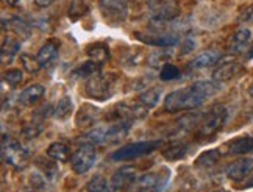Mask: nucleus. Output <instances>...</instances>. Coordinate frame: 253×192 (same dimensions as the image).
<instances>
[{
    "label": "nucleus",
    "mask_w": 253,
    "mask_h": 192,
    "mask_svg": "<svg viewBox=\"0 0 253 192\" xmlns=\"http://www.w3.org/2000/svg\"><path fill=\"white\" fill-rule=\"evenodd\" d=\"M99 8L103 19L113 27L124 24L128 16V8L124 0H99Z\"/></svg>",
    "instance_id": "8"
},
{
    "label": "nucleus",
    "mask_w": 253,
    "mask_h": 192,
    "mask_svg": "<svg viewBox=\"0 0 253 192\" xmlns=\"http://www.w3.org/2000/svg\"><path fill=\"white\" fill-rule=\"evenodd\" d=\"M136 36L145 44H150L155 47H172L178 42V39L175 36H147V35H141V33H136Z\"/></svg>",
    "instance_id": "21"
},
{
    "label": "nucleus",
    "mask_w": 253,
    "mask_h": 192,
    "mask_svg": "<svg viewBox=\"0 0 253 192\" xmlns=\"http://www.w3.org/2000/svg\"><path fill=\"white\" fill-rule=\"evenodd\" d=\"M6 3L9 6H17L19 5V0H6Z\"/></svg>",
    "instance_id": "38"
},
{
    "label": "nucleus",
    "mask_w": 253,
    "mask_h": 192,
    "mask_svg": "<svg viewBox=\"0 0 253 192\" xmlns=\"http://www.w3.org/2000/svg\"><path fill=\"white\" fill-rule=\"evenodd\" d=\"M247 58H253V47L250 49V52H249V55H247Z\"/></svg>",
    "instance_id": "39"
},
{
    "label": "nucleus",
    "mask_w": 253,
    "mask_h": 192,
    "mask_svg": "<svg viewBox=\"0 0 253 192\" xmlns=\"http://www.w3.org/2000/svg\"><path fill=\"white\" fill-rule=\"evenodd\" d=\"M194 47H196V42H194L191 38H186V39L183 41V50L181 53L183 55H186V53H191L194 50Z\"/></svg>",
    "instance_id": "36"
},
{
    "label": "nucleus",
    "mask_w": 253,
    "mask_h": 192,
    "mask_svg": "<svg viewBox=\"0 0 253 192\" xmlns=\"http://www.w3.org/2000/svg\"><path fill=\"white\" fill-rule=\"evenodd\" d=\"M220 159V152L219 150H208V152H203L202 155L196 159V166L197 167H211L214 166L216 162H219Z\"/></svg>",
    "instance_id": "26"
},
{
    "label": "nucleus",
    "mask_w": 253,
    "mask_h": 192,
    "mask_svg": "<svg viewBox=\"0 0 253 192\" xmlns=\"http://www.w3.org/2000/svg\"><path fill=\"white\" fill-rule=\"evenodd\" d=\"M134 180H136V169L131 166H125V167H121L119 170L114 172L108 188L111 192L121 191V189H125Z\"/></svg>",
    "instance_id": "12"
},
{
    "label": "nucleus",
    "mask_w": 253,
    "mask_h": 192,
    "mask_svg": "<svg viewBox=\"0 0 253 192\" xmlns=\"http://www.w3.org/2000/svg\"><path fill=\"white\" fill-rule=\"evenodd\" d=\"M225 120H227V108L222 107V105H216V107H212L205 114V117L200 122L199 134L203 138L212 136L219 130H222V127L225 125Z\"/></svg>",
    "instance_id": "6"
},
{
    "label": "nucleus",
    "mask_w": 253,
    "mask_h": 192,
    "mask_svg": "<svg viewBox=\"0 0 253 192\" xmlns=\"http://www.w3.org/2000/svg\"><path fill=\"white\" fill-rule=\"evenodd\" d=\"M97 159V152L92 144H82L71 156V166L75 174L83 175L89 170Z\"/></svg>",
    "instance_id": "9"
},
{
    "label": "nucleus",
    "mask_w": 253,
    "mask_h": 192,
    "mask_svg": "<svg viewBox=\"0 0 253 192\" xmlns=\"http://www.w3.org/2000/svg\"><path fill=\"white\" fill-rule=\"evenodd\" d=\"M180 69L175 64H170V63H166L160 71V78L163 81H173V80H178L180 78Z\"/></svg>",
    "instance_id": "29"
},
{
    "label": "nucleus",
    "mask_w": 253,
    "mask_h": 192,
    "mask_svg": "<svg viewBox=\"0 0 253 192\" xmlns=\"http://www.w3.org/2000/svg\"><path fill=\"white\" fill-rule=\"evenodd\" d=\"M106 188H108V183L102 175H95L86 183V192H105Z\"/></svg>",
    "instance_id": "30"
},
{
    "label": "nucleus",
    "mask_w": 253,
    "mask_h": 192,
    "mask_svg": "<svg viewBox=\"0 0 253 192\" xmlns=\"http://www.w3.org/2000/svg\"><path fill=\"white\" fill-rule=\"evenodd\" d=\"M47 156L56 162H67L71 159V150L64 142H53L47 149Z\"/></svg>",
    "instance_id": "19"
},
{
    "label": "nucleus",
    "mask_w": 253,
    "mask_h": 192,
    "mask_svg": "<svg viewBox=\"0 0 253 192\" xmlns=\"http://www.w3.org/2000/svg\"><path fill=\"white\" fill-rule=\"evenodd\" d=\"M3 80L11 84V86H17L24 81V72L21 69H9L3 74Z\"/></svg>",
    "instance_id": "33"
},
{
    "label": "nucleus",
    "mask_w": 253,
    "mask_h": 192,
    "mask_svg": "<svg viewBox=\"0 0 253 192\" xmlns=\"http://www.w3.org/2000/svg\"><path fill=\"white\" fill-rule=\"evenodd\" d=\"M230 153L233 155H247L253 152V136H242L228 144Z\"/></svg>",
    "instance_id": "20"
},
{
    "label": "nucleus",
    "mask_w": 253,
    "mask_h": 192,
    "mask_svg": "<svg viewBox=\"0 0 253 192\" xmlns=\"http://www.w3.org/2000/svg\"><path fill=\"white\" fill-rule=\"evenodd\" d=\"M238 61L233 58V56H227V58H220V61L217 63V67L214 69L212 78L217 83H223L228 81L230 78H233L238 71Z\"/></svg>",
    "instance_id": "10"
},
{
    "label": "nucleus",
    "mask_w": 253,
    "mask_h": 192,
    "mask_svg": "<svg viewBox=\"0 0 253 192\" xmlns=\"http://www.w3.org/2000/svg\"><path fill=\"white\" fill-rule=\"evenodd\" d=\"M163 141L155 139V141H139V142H133V144H126V146L121 147L119 150H116L111 159L118 161V162H124V161H131L136 158H141L145 155H150L152 152L158 150L161 147Z\"/></svg>",
    "instance_id": "3"
},
{
    "label": "nucleus",
    "mask_w": 253,
    "mask_h": 192,
    "mask_svg": "<svg viewBox=\"0 0 253 192\" xmlns=\"http://www.w3.org/2000/svg\"><path fill=\"white\" fill-rule=\"evenodd\" d=\"M158 183V178L155 174H147V175H142L139 178H136L134 181L125 188L124 192H145L152 188H157Z\"/></svg>",
    "instance_id": "18"
},
{
    "label": "nucleus",
    "mask_w": 253,
    "mask_h": 192,
    "mask_svg": "<svg viewBox=\"0 0 253 192\" xmlns=\"http://www.w3.org/2000/svg\"><path fill=\"white\" fill-rule=\"evenodd\" d=\"M58 52H60V44H58L56 41H47L41 49L40 52H38V61H40L41 67H48L58 56Z\"/></svg>",
    "instance_id": "16"
},
{
    "label": "nucleus",
    "mask_w": 253,
    "mask_h": 192,
    "mask_svg": "<svg viewBox=\"0 0 253 192\" xmlns=\"http://www.w3.org/2000/svg\"><path fill=\"white\" fill-rule=\"evenodd\" d=\"M19 49H21V44H19L16 39H13V38L5 39L2 44V61L3 63L11 61L14 58V55L19 52Z\"/></svg>",
    "instance_id": "27"
},
{
    "label": "nucleus",
    "mask_w": 253,
    "mask_h": 192,
    "mask_svg": "<svg viewBox=\"0 0 253 192\" xmlns=\"http://www.w3.org/2000/svg\"><path fill=\"white\" fill-rule=\"evenodd\" d=\"M238 21L241 24H252L253 22V5H249L247 8L242 9Z\"/></svg>",
    "instance_id": "35"
},
{
    "label": "nucleus",
    "mask_w": 253,
    "mask_h": 192,
    "mask_svg": "<svg viewBox=\"0 0 253 192\" xmlns=\"http://www.w3.org/2000/svg\"><path fill=\"white\" fill-rule=\"evenodd\" d=\"M87 11H89V8H87V3L84 0H72V3L69 6V17L72 21H79Z\"/></svg>",
    "instance_id": "28"
},
{
    "label": "nucleus",
    "mask_w": 253,
    "mask_h": 192,
    "mask_svg": "<svg viewBox=\"0 0 253 192\" xmlns=\"http://www.w3.org/2000/svg\"><path fill=\"white\" fill-rule=\"evenodd\" d=\"M253 174V158H246V159H239L236 162H233L231 166L227 169V175L230 180L235 181H242L247 177Z\"/></svg>",
    "instance_id": "14"
},
{
    "label": "nucleus",
    "mask_w": 253,
    "mask_h": 192,
    "mask_svg": "<svg viewBox=\"0 0 253 192\" xmlns=\"http://www.w3.org/2000/svg\"><path fill=\"white\" fill-rule=\"evenodd\" d=\"M220 61V52L219 50H205L202 52L199 56H196L191 61V69H207V67H211L214 64H217Z\"/></svg>",
    "instance_id": "17"
},
{
    "label": "nucleus",
    "mask_w": 253,
    "mask_h": 192,
    "mask_svg": "<svg viewBox=\"0 0 253 192\" xmlns=\"http://www.w3.org/2000/svg\"><path fill=\"white\" fill-rule=\"evenodd\" d=\"M160 99H161V91L157 89V88H152V89H149V91H145L144 94H141V95H139V99H138V102L142 105V107H145L147 110H150V108H153V107H157V103L160 102Z\"/></svg>",
    "instance_id": "25"
},
{
    "label": "nucleus",
    "mask_w": 253,
    "mask_h": 192,
    "mask_svg": "<svg viewBox=\"0 0 253 192\" xmlns=\"http://www.w3.org/2000/svg\"><path fill=\"white\" fill-rule=\"evenodd\" d=\"M188 152H189V147L186 146V144L175 142L169 149H166L163 152V156L166 158L168 161H177V159H181V158L186 156Z\"/></svg>",
    "instance_id": "23"
},
{
    "label": "nucleus",
    "mask_w": 253,
    "mask_h": 192,
    "mask_svg": "<svg viewBox=\"0 0 253 192\" xmlns=\"http://www.w3.org/2000/svg\"><path fill=\"white\" fill-rule=\"evenodd\" d=\"M21 63L28 74H36L41 69V64H40V61H38V58H33V56H30V55H25V53L21 55Z\"/></svg>",
    "instance_id": "31"
},
{
    "label": "nucleus",
    "mask_w": 253,
    "mask_h": 192,
    "mask_svg": "<svg viewBox=\"0 0 253 192\" xmlns=\"http://www.w3.org/2000/svg\"><path fill=\"white\" fill-rule=\"evenodd\" d=\"M99 117H100V110L95 108L94 105L84 103L75 116V125L79 128L92 127L94 123L99 120Z\"/></svg>",
    "instance_id": "13"
},
{
    "label": "nucleus",
    "mask_w": 253,
    "mask_h": 192,
    "mask_svg": "<svg viewBox=\"0 0 253 192\" xmlns=\"http://www.w3.org/2000/svg\"><path fill=\"white\" fill-rule=\"evenodd\" d=\"M219 91V86L212 81H197L186 88L172 91L164 99V110L168 113L191 111L202 107L208 99L214 97Z\"/></svg>",
    "instance_id": "1"
},
{
    "label": "nucleus",
    "mask_w": 253,
    "mask_h": 192,
    "mask_svg": "<svg viewBox=\"0 0 253 192\" xmlns=\"http://www.w3.org/2000/svg\"><path fill=\"white\" fill-rule=\"evenodd\" d=\"M252 42V32L250 28H239V30L231 36L228 42V53L230 55H241L244 53Z\"/></svg>",
    "instance_id": "11"
},
{
    "label": "nucleus",
    "mask_w": 253,
    "mask_h": 192,
    "mask_svg": "<svg viewBox=\"0 0 253 192\" xmlns=\"http://www.w3.org/2000/svg\"><path fill=\"white\" fill-rule=\"evenodd\" d=\"M250 185H253V181H252V183H250Z\"/></svg>",
    "instance_id": "40"
},
{
    "label": "nucleus",
    "mask_w": 253,
    "mask_h": 192,
    "mask_svg": "<svg viewBox=\"0 0 253 192\" xmlns=\"http://www.w3.org/2000/svg\"><path fill=\"white\" fill-rule=\"evenodd\" d=\"M86 94L95 100H108L114 94V78L100 72L91 75L86 81Z\"/></svg>",
    "instance_id": "4"
},
{
    "label": "nucleus",
    "mask_w": 253,
    "mask_h": 192,
    "mask_svg": "<svg viewBox=\"0 0 253 192\" xmlns=\"http://www.w3.org/2000/svg\"><path fill=\"white\" fill-rule=\"evenodd\" d=\"M72 107H74V103H72V99L69 97V95H64V97H61L60 100H58L56 103V107H55V117L56 119H60V120H64L71 116V113H72Z\"/></svg>",
    "instance_id": "24"
},
{
    "label": "nucleus",
    "mask_w": 253,
    "mask_h": 192,
    "mask_svg": "<svg viewBox=\"0 0 253 192\" xmlns=\"http://www.w3.org/2000/svg\"><path fill=\"white\" fill-rule=\"evenodd\" d=\"M45 94L44 86L41 84H30L28 88H25L21 94H19V103L24 105V107H33L35 103L40 102Z\"/></svg>",
    "instance_id": "15"
},
{
    "label": "nucleus",
    "mask_w": 253,
    "mask_h": 192,
    "mask_svg": "<svg viewBox=\"0 0 253 192\" xmlns=\"http://www.w3.org/2000/svg\"><path fill=\"white\" fill-rule=\"evenodd\" d=\"M128 120H119L110 127H97L86 133L80 139L82 144H92V146H100V144H114L124 139L130 131Z\"/></svg>",
    "instance_id": "2"
},
{
    "label": "nucleus",
    "mask_w": 253,
    "mask_h": 192,
    "mask_svg": "<svg viewBox=\"0 0 253 192\" xmlns=\"http://www.w3.org/2000/svg\"><path fill=\"white\" fill-rule=\"evenodd\" d=\"M55 2H56V0H35V5L40 6V8H47V6H50Z\"/></svg>",
    "instance_id": "37"
},
{
    "label": "nucleus",
    "mask_w": 253,
    "mask_h": 192,
    "mask_svg": "<svg viewBox=\"0 0 253 192\" xmlns=\"http://www.w3.org/2000/svg\"><path fill=\"white\" fill-rule=\"evenodd\" d=\"M41 131H42V127L40 125V123H28V125L22 130V134L27 139H35V138L40 136Z\"/></svg>",
    "instance_id": "34"
},
{
    "label": "nucleus",
    "mask_w": 253,
    "mask_h": 192,
    "mask_svg": "<svg viewBox=\"0 0 253 192\" xmlns=\"http://www.w3.org/2000/svg\"><path fill=\"white\" fill-rule=\"evenodd\" d=\"M149 8L152 14L150 21L157 27L173 21L180 14V8L173 0H153V2H150Z\"/></svg>",
    "instance_id": "7"
},
{
    "label": "nucleus",
    "mask_w": 253,
    "mask_h": 192,
    "mask_svg": "<svg viewBox=\"0 0 253 192\" xmlns=\"http://www.w3.org/2000/svg\"><path fill=\"white\" fill-rule=\"evenodd\" d=\"M2 159L5 164L14 169H22L27 164L28 153L17 141L9 136H3L2 139Z\"/></svg>",
    "instance_id": "5"
},
{
    "label": "nucleus",
    "mask_w": 253,
    "mask_h": 192,
    "mask_svg": "<svg viewBox=\"0 0 253 192\" xmlns=\"http://www.w3.org/2000/svg\"><path fill=\"white\" fill-rule=\"evenodd\" d=\"M99 71H100V64H97L92 60H89V61H86L83 66H80L79 69L75 71V74L79 77H91V75L97 74Z\"/></svg>",
    "instance_id": "32"
},
{
    "label": "nucleus",
    "mask_w": 253,
    "mask_h": 192,
    "mask_svg": "<svg viewBox=\"0 0 253 192\" xmlns=\"http://www.w3.org/2000/svg\"><path fill=\"white\" fill-rule=\"evenodd\" d=\"M87 56L97 64H105L110 60V49L105 44H94L87 47Z\"/></svg>",
    "instance_id": "22"
}]
</instances>
